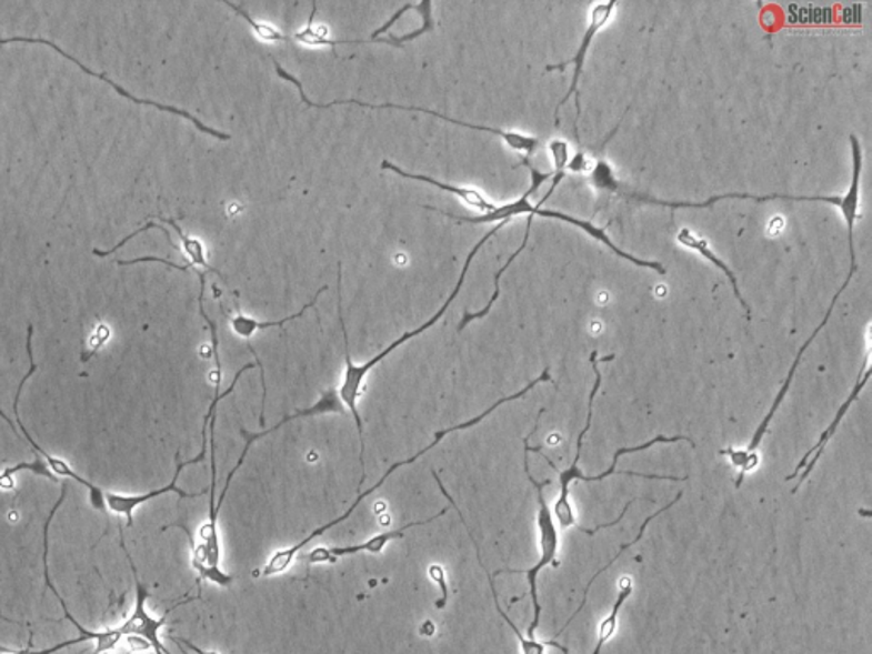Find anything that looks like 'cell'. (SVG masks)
<instances>
[{
	"label": "cell",
	"instance_id": "6da1fadb",
	"mask_svg": "<svg viewBox=\"0 0 872 654\" xmlns=\"http://www.w3.org/2000/svg\"><path fill=\"white\" fill-rule=\"evenodd\" d=\"M507 223L510 222L503 220V222L498 223L497 228L491 229V231L474 245V249L469 253L468 260H465L464 268H462V273H460V279L459 282H457L455 289L450 293L449 299L443 302L440 311L437 312L433 318H430V321L424 322L423 325H420V328H417L414 331H408V333L402 334L399 340L392 341L385 350L380 351L379 355L373 356L372 360L363 363V365H354L353 360H351L350 356V344H348L347 325H344L343 319V302H341V264H338V312H340L341 330H343L344 363H347L343 382H341L340 389H338V395H340V401L343 402L344 406L353 414L354 424H357L358 427V435H360V443H362V454H360V462H362V483L365 481V459H363V454H365V440H363L362 416H360V411H358V399L362 395L363 382H365L367 375H369L370 370L375 369V365H379L383 359H388L392 351L398 350L399 346L408 343L409 340L420 336V334H423L424 331L433 328V325L445 315L447 309L450 308V304H452L453 300L459 295L460 290H462V286H464L465 276H468L469 268H471L475 254H478L479 251H481L482 245L490 241L497 232H500Z\"/></svg>",
	"mask_w": 872,
	"mask_h": 654
},
{
	"label": "cell",
	"instance_id": "7a4b0ae2",
	"mask_svg": "<svg viewBox=\"0 0 872 654\" xmlns=\"http://www.w3.org/2000/svg\"><path fill=\"white\" fill-rule=\"evenodd\" d=\"M539 382H552L549 369H545L544 373H542L539 379L530 382V384L527 385V388H523L522 391L517 392V394L513 395H508V398L500 399V401L494 402L493 406L488 408V410H485L484 413L479 414V416L472 417V420L465 421V423H459L455 424V426L445 427V430H440V432L434 433L433 442H431L430 445L424 446V449L420 450L418 454L411 455V457L405 459V461L395 462L394 465H391L389 471L385 472L382 477H380L379 483L373 484V486L370 487L369 491H365V493L358 494L357 500L353 501V505H351L350 509L343 513V515L331 520V522L325 523V525L319 526V529H315L314 532H311V534L307 535V537L302 539V541L297 542V544L292 545V547L280 549V551L274 552L273 556H271L270 560H268V563L264 564L263 571H261V576L271 577L277 576V574L285 573V571L292 566L293 561H295L297 554H299L303 547H307V544H311L314 539L321 537V535H324L325 532L331 531L332 526L340 525L341 522L350 519V516L353 515L354 510L362 505V501L365 500L367 496H370V494L375 493L377 490H380V487L385 484V481H388L389 477H391V475L398 471V469L404 467V465L414 464L418 459H421L424 454L431 452V450L439 445V443L442 442L445 436H449L450 433L464 432V430H469V427L475 426V424L484 421L485 417L490 416L494 410L503 406V404H507V402L517 401V399L523 398V395H525L527 392L532 391V389L535 388Z\"/></svg>",
	"mask_w": 872,
	"mask_h": 654
},
{
	"label": "cell",
	"instance_id": "3957f363",
	"mask_svg": "<svg viewBox=\"0 0 872 654\" xmlns=\"http://www.w3.org/2000/svg\"><path fill=\"white\" fill-rule=\"evenodd\" d=\"M535 193L532 188H529V191H525L522 198L519 200L513 201V203H508V205L497 207L493 212L484 213V215L479 217H460L453 215V213L443 212V210L433 209V207L424 205V209L431 210V212H439L442 215L449 217V219L457 220V222L462 223H474V225H479V223H491V222H503V220H513L517 215H522V213H529V215L535 217H544V219H555L562 220V222L571 223V225H577V228L583 229L588 235H592L593 239L597 241L602 242L605 244L610 251L621 256L622 260L631 261L632 264L635 266H643L650 268V270L656 271L658 274H666V268L663 266L661 263H656V261H647V260H638V258L632 256V254L625 253L622 251L621 248L613 244L610 241L609 235L603 229L595 228L593 223L584 222L581 219H574V217L567 215V213L558 212V210H544L542 207L532 205L530 203L529 198L530 194Z\"/></svg>",
	"mask_w": 872,
	"mask_h": 654
},
{
	"label": "cell",
	"instance_id": "277c9868",
	"mask_svg": "<svg viewBox=\"0 0 872 654\" xmlns=\"http://www.w3.org/2000/svg\"><path fill=\"white\" fill-rule=\"evenodd\" d=\"M329 413H344L343 402L340 401V395H338V392L334 391V389H329L328 392H324V394L321 395V399L315 402L314 406L307 408V410L297 411V413L283 417L280 423L274 424V426L267 427V430H263L261 433H248L245 432L244 427H242L241 433L245 439L244 450H242V454L241 457H239L238 464L234 465L235 469H232V471L229 472V475H227L225 486H223L222 493H220L219 496V501L216 503V512H213L212 519H209V522L204 523V525L200 529L201 544H203L204 551H207L210 566L220 567V541L217 519H219V513L220 510H222L223 500H225L230 483H232V480H234L235 472H238L239 469H241V465L244 464L252 443L258 442V440L263 439V436L270 435V433L277 432V430H280V427L283 426V424L289 423V421L299 420V417L319 416V414Z\"/></svg>",
	"mask_w": 872,
	"mask_h": 654
},
{
	"label": "cell",
	"instance_id": "5b68a950",
	"mask_svg": "<svg viewBox=\"0 0 872 654\" xmlns=\"http://www.w3.org/2000/svg\"><path fill=\"white\" fill-rule=\"evenodd\" d=\"M274 67H277V73L280 78L285 79V81L292 82L293 85H297L300 91V99H302L303 103L307 107L311 108H319V110H328V108L334 107V104H357V107L362 108H370V110H404V111H420V113L430 114V117L440 118V120L447 121V123L457 124V127H464V129L469 130H478V132H485L491 133V135L500 137L501 140L508 143V147L511 149L517 150V152H525L527 159L529 155H532L539 147H541V140L537 139V137L530 135H522V133L517 132H507V130L501 129H493V127H482V124H474V123H464V121L453 120V118L447 117V114L439 113V111L427 110V108H414V107H401V104L394 103H382V104H370L365 103V101H358V99H340V101H332V103L328 104H319L312 103L311 99H307L305 92H303L302 84H300L299 79L293 78L292 73L287 72L280 63L274 60Z\"/></svg>",
	"mask_w": 872,
	"mask_h": 654
},
{
	"label": "cell",
	"instance_id": "8992f818",
	"mask_svg": "<svg viewBox=\"0 0 872 654\" xmlns=\"http://www.w3.org/2000/svg\"><path fill=\"white\" fill-rule=\"evenodd\" d=\"M537 427H539V420H537L535 426H533L532 433L529 436L523 439V445H525V459H523V464H525V472L527 477H529L530 483L535 486L537 490V497H539V531H541V547H542V557L532 570L525 571L527 577H529V585H530V596H532L533 603V622L530 624L529 631V641H535V628L539 625V621H541V603H539V595H537V574L542 567L548 566V564H554V566H559L555 563V552H558V544L559 537L558 532H555L554 520H552L551 510L549 506L545 505L544 494H542V490L549 484H552L551 480L544 481V483H539V481L533 480L532 472H530L529 467V439L537 432Z\"/></svg>",
	"mask_w": 872,
	"mask_h": 654
},
{
	"label": "cell",
	"instance_id": "52a82bcc",
	"mask_svg": "<svg viewBox=\"0 0 872 654\" xmlns=\"http://www.w3.org/2000/svg\"><path fill=\"white\" fill-rule=\"evenodd\" d=\"M615 8H618V2H609V4H597L592 11V21H590V24H588L587 31H584L583 34V40H581L580 47H578L577 56H573V59L567 60V62L545 67L548 72H554V70L564 72L568 66H573V82H571L567 95H564V98L559 101L558 108H555L554 124L555 127L561 124V120H559V111H561V108L564 107V104H567L574 94V98H577V123H574V135H577V139H580V132H578V121H580L581 118L580 91H578V85H580L581 73H583L584 60H587L588 50H590V47H592V41L595 40L599 31L602 30L607 22H609V19L612 18Z\"/></svg>",
	"mask_w": 872,
	"mask_h": 654
},
{
	"label": "cell",
	"instance_id": "ba28073f",
	"mask_svg": "<svg viewBox=\"0 0 872 654\" xmlns=\"http://www.w3.org/2000/svg\"><path fill=\"white\" fill-rule=\"evenodd\" d=\"M121 547H123L128 563H130V567H132L137 593L132 614L128 615L127 621L118 627V631H120V634L123 637H142V640H146L147 643H149L150 650H153V653L156 654H171L166 650L164 644H162L159 633H161V628L164 627L166 618H168V614L172 608L171 611L166 612L164 617L156 618L152 614H149V611H147V600H149L150 596L149 588L140 582L136 564H133L132 557H130L127 547H124L123 539H121Z\"/></svg>",
	"mask_w": 872,
	"mask_h": 654
},
{
	"label": "cell",
	"instance_id": "9c48e42d",
	"mask_svg": "<svg viewBox=\"0 0 872 654\" xmlns=\"http://www.w3.org/2000/svg\"><path fill=\"white\" fill-rule=\"evenodd\" d=\"M31 338H33V325H28V341H26V350H28V356H30V370L22 376L21 384H19L18 392H16L14 398V414H16V423H18L19 430H21V435L24 436L26 442L30 443L34 450H37L38 454H41V457L44 459V464L50 465L51 471L56 472L57 475H63V477H70V480L76 481V483L82 484V486L88 487L89 493H91V501L92 506L96 510H107V500H104V491L101 487L94 486L91 481L84 480L81 475L77 474L66 461L62 459L53 457V455L48 454L47 450L41 449L37 442H34L33 436L28 433L26 430L24 424H22L21 417H19V399H21L22 388H24L26 382L37 372V363H34L33 359V346H31Z\"/></svg>",
	"mask_w": 872,
	"mask_h": 654
},
{
	"label": "cell",
	"instance_id": "30bf717a",
	"mask_svg": "<svg viewBox=\"0 0 872 654\" xmlns=\"http://www.w3.org/2000/svg\"><path fill=\"white\" fill-rule=\"evenodd\" d=\"M447 512H449V509H443L442 512L437 513V515L431 516V519L423 520V522L405 523L404 526H399L395 531L382 532V534L370 537L369 541L362 542V544L314 549V551L307 556V561L311 564L337 563L341 557L357 556V554H362V552L380 554V552L388 547L392 541L404 537L405 532L411 531V529H417V526L428 525V523L434 522V520L445 515Z\"/></svg>",
	"mask_w": 872,
	"mask_h": 654
},
{
	"label": "cell",
	"instance_id": "8fae6325",
	"mask_svg": "<svg viewBox=\"0 0 872 654\" xmlns=\"http://www.w3.org/2000/svg\"><path fill=\"white\" fill-rule=\"evenodd\" d=\"M207 442H209V439H203V445H201V452L198 457L191 459V461L187 462H178V469H176L174 477H172V481L168 484V486L143 494L104 493V500H107L108 509H110L111 512L117 513V515L124 516V519H127L128 526H132L133 512H136L139 506L149 503V501L153 500V497H159L162 496V494L168 493H176L179 497H198L201 496V494H204V491H198V493H187V491L179 490L178 484L176 483H178L179 474L183 472V469H187L188 465L198 464V462L204 461V455H207Z\"/></svg>",
	"mask_w": 872,
	"mask_h": 654
},
{
	"label": "cell",
	"instance_id": "7c38bea8",
	"mask_svg": "<svg viewBox=\"0 0 872 654\" xmlns=\"http://www.w3.org/2000/svg\"><path fill=\"white\" fill-rule=\"evenodd\" d=\"M869 379H871V369H869V353H868V355H865L864 359V365H862V370L861 372H859L858 384H855L854 391L851 392V395H849V398L845 399V402H843L842 406H840V410L836 411L835 420H833L832 424H830V426L826 427L825 432L822 433V436H820V440H818L816 445H814L813 449H811L810 452H808V454L804 455L803 459H801L800 464H798L796 471L792 472L791 475H788V477H785V481L796 480L798 474H800L801 472L800 481H798V484L796 486H794V490H792V493H798V490H800L801 484L804 483V480H806L808 475H810L811 472H813V469L816 467L818 461H820V457H822L823 450H825L826 443H829L830 439H832V436L835 435L836 427H839L840 423H842L843 416L848 414L849 408H851L852 404H854L855 399L859 398V394H861L862 389H864L865 384H868Z\"/></svg>",
	"mask_w": 872,
	"mask_h": 654
},
{
	"label": "cell",
	"instance_id": "4fadbf2b",
	"mask_svg": "<svg viewBox=\"0 0 872 654\" xmlns=\"http://www.w3.org/2000/svg\"><path fill=\"white\" fill-rule=\"evenodd\" d=\"M597 351H593L592 356V366L597 373V381L595 385H593L592 394H590V401H588V417H587V426L583 427V432L580 433L578 436V446H577V457H574L573 465H571L568 471L561 472L559 474V483H561V496H559L558 503H555V515H558L559 522H561L562 526H571L574 525V515L573 509L570 506V501H568V496H570V484L571 481L574 480V475L580 472L578 469V461L581 457V446H583V439L587 435L588 430L592 426V417H593V402H595L597 392H599L600 384H602V375H600L599 365H597Z\"/></svg>",
	"mask_w": 872,
	"mask_h": 654
},
{
	"label": "cell",
	"instance_id": "5bb4252c",
	"mask_svg": "<svg viewBox=\"0 0 872 654\" xmlns=\"http://www.w3.org/2000/svg\"><path fill=\"white\" fill-rule=\"evenodd\" d=\"M622 194L632 198V200L647 201V203H651V205L669 207V209H709V207L714 205L718 201L723 200H753L759 201V203L772 200L823 201V203H830V205L833 207H840V203H842V197H792V194H765V197H755V194L750 193H726L720 194V197L709 198V200L705 201H699V203H695V201H663L635 193Z\"/></svg>",
	"mask_w": 872,
	"mask_h": 654
},
{
	"label": "cell",
	"instance_id": "9a60e30c",
	"mask_svg": "<svg viewBox=\"0 0 872 654\" xmlns=\"http://www.w3.org/2000/svg\"><path fill=\"white\" fill-rule=\"evenodd\" d=\"M382 169L395 172V174L405 178V180L421 181V183L431 184V187L439 188V190L447 191V193L455 194V197H459L460 200H464L472 209H478L479 212L490 213L497 209V205H493L491 201L485 200L478 190H472V188L452 187V184L442 183V181L434 180V178H430V175L414 174V172L404 171V169H401L399 165L392 164V162L389 161L382 162Z\"/></svg>",
	"mask_w": 872,
	"mask_h": 654
},
{
	"label": "cell",
	"instance_id": "2e32d148",
	"mask_svg": "<svg viewBox=\"0 0 872 654\" xmlns=\"http://www.w3.org/2000/svg\"><path fill=\"white\" fill-rule=\"evenodd\" d=\"M676 241H679L680 244L685 245L686 249L698 251V253L702 254L705 260L711 261L715 268H720V270L726 274L728 280L731 282V286H733V292L734 295H736L738 302H740L741 308L745 309L746 311V318L752 319V315H750L749 304H746V300L743 299L740 289H738L736 274L731 271V268L728 266L723 260H720V258L715 256L714 251H712L711 245H709V242L705 241V239L698 238V235H695L694 232L689 231V229H682V231L676 234Z\"/></svg>",
	"mask_w": 872,
	"mask_h": 654
},
{
	"label": "cell",
	"instance_id": "e0dca14e",
	"mask_svg": "<svg viewBox=\"0 0 872 654\" xmlns=\"http://www.w3.org/2000/svg\"><path fill=\"white\" fill-rule=\"evenodd\" d=\"M328 289V285L322 286V289L315 293L314 299H312L309 304L303 305L302 311L297 312V314L289 315V318L280 319V321L260 322L255 321V319L248 318V315H242L241 312H239V314L235 315V318H232V321H230L232 331H234L239 338H242V340L248 341L251 340L252 334L258 333V331L268 330V328H281V325H285L287 322L295 321V319L302 318V315L305 314L309 309L314 308V305L318 304V299L321 296V293L325 292Z\"/></svg>",
	"mask_w": 872,
	"mask_h": 654
},
{
	"label": "cell",
	"instance_id": "ac0fdd59",
	"mask_svg": "<svg viewBox=\"0 0 872 654\" xmlns=\"http://www.w3.org/2000/svg\"><path fill=\"white\" fill-rule=\"evenodd\" d=\"M171 526L172 529H181V531L187 532L191 544V563H193L194 571L200 574V577H203V580H209V582L216 583V585L223 586V588L232 585L234 577L230 576V574L223 573L220 567L210 566L209 556H207V551H204L203 544H201V542L200 544H197V541H194L193 534H191L188 526Z\"/></svg>",
	"mask_w": 872,
	"mask_h": 654
},
{
	"label": "cell",
	"instance_id": "d6986e66",
	"mask_svg": "<svg viewBox=\"0 0 872 654\" xmlns=\"http://www.w3.org/2000/svg\"><path fill=\"white\" fill-rule=\"evenodd\" d=\"M532 223H533V217L529 215V219H527V229H525V235H523L522 245H520V248L517 249L515 253L511 254V256L508 258L507 263H504L503 266H501L500 270H498V273L494 274V292L493 295H491V300L490 302H488V305H485V308L482 309V311L475 312V314H471V312L465 311L464 318H462V321L459 322V331H462L464 330V328H468V325L471 324L472 321H478V319H484L485 315L490 314L491 309H493V305L497 304L498 296H500L501 276H503L504 271H507L508 268L511 266V263H513V261H515L517 258H519L520 254H522L523 251H525L527 244H529L530 232H532Z\"/></svg>",
	"mask_w": 872,
	"mask_h": 654
},
{
	"label": "cell",
	"instance_id": "ffe728a7",
	"mask_svg": "<svg viewBox=\"0 0 872 654\" xmlns=\"http://www.w3.org/2000/svg\"><path fill=\"white\" fill-rule=\"evenodd\" d=\"M162 222L169 223L176 232H178L179 238H181V242H183L184 253L187 256L190 258V266L191 268H203V270L212 271V273L219 274L220 279L225 282L222 274L219 271L213 270L209 263H207V258H204V248L198 239L190 238V235L184 234L183 229L179 228L178 222L172 219H161Z\"/></svg>",
	"mask_w": 872,
	"mask_h": 654
},
{
	"label": "cell",
	"instance_id": "44dd1931",
	"mask_svg": "<svg viewBox=\"0 0 872 654\" xmlns=\"http://www.w3.org/2000/svg\"><path fill=\"white\" fill-rule=\"evenodd\" d=\"M680 497H682V494L679 493L676 494V497L675 500L672 501V503H669V505L664 506V509L658 510V512L654 513V515L648 516L647 522H644L643 525H641V532H639L638 537H635L634 541L628 542V544L622 545L621 551H619L618 554H615V557H613V560L610 561V563L607 564V566H603L602 570H600L599 573H597L595 576H593L592 580H590L587 590H584L583 602H581L580 607H578L577 614H573V617H571L570 621L567 622V625H564V627H562L561 631H559V634H562V631H564V628L570 627V624L571 622H573V618L577 617V615L580 614L581 611H583L584 605H587L588 593H590V588H592V585L593 583H595L597 577H599L600 574L605 573V571L609 570V567L612 566V564L615 563V561H618L619 557H621L622 554H624V551H628V549L631 547V545H634L635 542L641 541V537H643L644 531H647V526L650 525V522H653V520L656 519L658 515H661V513H664L666 512V510L672 509V506L675 505L676 501H679Z\"/></svg>",
	"mask_w": 872,
	"mask_h": 654
},
{
	"label": "cell",
	"instance_id": "7402d4cb",
	"mask_svg": "<svg viewBox=\"0 0 872 654\" xmlns=\"http://www.w3.org/2000/svg\"><path fill=\"white\" fill-rule=\"evenodd\" d=\"M631 593H632L631 582H629V580H625V582L622 583V588H621V593H619L618 602L613 603V611L610 612L609 617H607L605 621L602 622V625H600L599 644H597L593 654H600L603 644H605L607 641H609L610 637L613 636V633H615V627H618L619 611H621V607L622 605H624L625 600H628L629 596H631Z\"/></svg>",
	"mask_w": 872,
	"mask_h": 654
},
{
	"label": "cell",
	"instance_id": "603a6c76",
	"mask_svg": "<svg viewBox=\"0 0 872 654\" xmlns=\"http://www.w3.org/2000/svg\"><path fill=\"white\" fill-rule=\"evenodd\" d=\"M31 471L34 474L43 475L47 480L57 481L56 475L51 474L48 471L47 464L41 461L33 462V464H28V462H19V464L12 465V467H6L4 471L0 472V490H12L14 487V477L19 474V472Z\"/></svg>",
	"mask_w": 872,
	"mask_h": 654
},
{
	"label": "cell",
	"instance_id": "cb8c5ba5",
	"mask_svg": "<svg viewBox=\"0 0 872 654\" xmlns=\"http://www.w3.org/2000/svg\"><path fill=\"white\" fill-rule=\"evenodd\" d=\"M549 149H551L552 158H554V174L567 172V165L570 162V145L567 142H562V140H554L549 145Z\"/></svg>",
	"mask_w": 872,
	"mask_h": 654
},
{
	"label": "cell",
	"instance_id": "d4e9b609",
	"mask_svg": "<svg viewBox=\"0 0 872 654\" xmlns=\"http://www.w3.org/2000/svg\"><path fill=\"white\" fill-rule=\"evenodd\" d=\"M428 573H430L431 580H433V582L439 583L440 588H442V593H443L442 602L437 603V607L443 608L447 605V598H449V588H447L445 571H443V567L439 566V564H433V566H430V570H428Z\"/></svg>",
	"mask_w": 872,
	"mask_h": 654
},
{
	"label": "cell",
	"instance_id": "484cf974",
	"mask_svg": "<svg viewBox=\"0 0 872 654\" xmlns=\"http://www.w3.org/2000/svg\"><path fill=\"white\" fill-rule=\"evenodd\" d=\"M567 169H570V171L573 172L584 171V169H587V159H584L583 152H578L573 159H570Z\"/></svg>",
	"mask_w": 872,
	"mask_h": 654
},
{
	"label": "cell",
	"instance_id": "4316f807",
	"mask_svg": "<svg viewBox=\"0 0 872 654\" xmlns=\"http://www.w3.org/2000/svg\"><path fill=\"white\" fill-rule=\"evenodd\" d=\"M172 641L179 644V646L188 647V650L193 651L194 654H220L217 651H204L201 647L194 646L193 643H190L188 640H181V637H172Z\"/></svg>",
	"mask_w": 872,
	"mask_h": 654
}]
</instances>
